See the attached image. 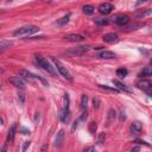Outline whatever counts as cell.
I'll list each match as a JSON object with an SVG mask.
<instances>
[{
    "mask_svg": "<svg viewBox=\"0 0 152 152\" xmlns=\"http://www.w3.org/2000/svg\"><path fill=\"white\" fill-rule=\"evenodd\" d=\"M38 31H39V27L36 25H24V26L17 28L13 32V36L14 37H27V36L37 33Z\"/></svg>",
    "mask_w": 152,
    "mask_h": 152,
    "instance_id": "1",
    "label": "cell"
},
{
    "mask_svg": "<svg viewBox=\"0 0 152 152\" xmlns=\"http://www.w3.org/2000/svg\"><path fill=\"white\" fill-rule=\"evenodd\" d=\"M36 62L38 63V65L40 66V68H43L48 74H50L51 76H56V70H55V68L56 66H51V64L48 62V61H45L42 56H36Z\"/></svg>",
    "mask_w": 152,
    "mask_h": 152,
    "instance_id": "2",
    "label": "cell"
},
{
    "mask_svg": "<svg viewBox=\"0 0 152 152\" xmlns=\"http://www.w3.org/2000/svg\"><path fill=\"white\" fill-rule=\"evenodd\" d=\"M52 62H53L56 69L58 70V72H59L65 80H68V81H72V76H71V74H70L69 70L61 63V61H58V59H56V58H52Z\"/></svg>",
    "mask_w": 152,
    "mask_h": 152,
    "instance_id": "3",
    "label": "cell"
},
{
    "mask_svg": "<svg viewBox=\"0 0 152 152\" xmlns=\"http://www.w3.org/2000/svg\"><path fill=\"white\" fill-rule=\"evenodd\" d=\"M20 76H23L24 78H26L28 82H31V83H33V82H36V81H39V82H42L44 86H48V82L43 78V77H40V76H37V75H34V74H32V72H30V71H27V70H20Z\"/></svg>",
    "mask_w": 152,
    "mask_h": 152,
    "instance_id": "4",
    "label": "cell"
},
{
    "mask_svg": "<svg viewBox=\"0 0 152 152\" xmlns=\"http://www.w3.org/2000/svg\"><path fill=\"white\" fill-rule=\"evenodd\" d=\"M70 118V110H69V96L68 94L64 95V106H63V110L61 114V119L63 122H68Z\"/></svg>",
    "mask_w": 152,
    "mask_h": 152,
    "instance_id": "5",
    "label": "cell"
},
{
    "mask_svg": "<svg viewBox=\"0 0 152 152\" xmlns=\"http://www.w3.org/2000/svg\"><path fill=\"white\" fill-rule=\"evenodd\" d=\"M88 50H89V46H88V45H80V46L69 49V50H68V53L71 55V56L78 57V56H83Z\"/></svg>",
    "mask_w": 152,
    "mask_h": 152,
    "instance_id": "6",
    "label": "cell"
},
{
    "mask_svg": "<svg viewBox=\"0 0 152 152\" xmlns=\"http://www.w3.org/2000/svg\"><path fill=\"white\" fill-rule=\"evenodd\" d=\"M113 10H114V6H113L112 4H109V2H103V4H101V5L99 6V12H100L101 14H103V15L109 14Z\"/></svg>",
    "mask_w": 152,
    "mask_h": 152,
    "instance_id": "7",
    "label": "cell"
},
{
    "mask_svg": "<svg viewBox=\"0 0 152 152\" xmlns=\"http://www.w3.org/2000/svg\"><path fill=\"white\" fill-rule=\"evenodd\" d=\"M102 38H103V42H106V43H108V44H115V43L119 42V37H118V34L114 33V32L106 33Z\"/></svg>",
    "mask_w": 152,
    "mask_h": 152,
    "instance_id": "8",
    "label": "cell"
},
{
    "mask_svg": "<svg viewBox=\"0 0 152 152\" xmlns=\"http://www.w3.org/2000/svg\"><path fill=\"white\" fill-rule=\"evenodd\" d=\"M113 20H114L115 24H118V25H120V26H124V25H127V24H128L129 17H128V15H124V14H119V15H116L115 18H113Z\"/></svg>",
    "mask_w": 152,
    "mask_h": 152,
    "instance_id": "9",
    "label": "cell"
},
{
    "mask_svg": "<svg viewBox=\"0 0 152 152\" xmlns=\"http://www.w3.org/2000/svg\"><path fill=\"white\" fill-rule=\"evenodd\" d=\"M64 39H66L69 42L78 43V42H82L84 39V37L82 34H78V33H69V34H65L64 36Z\"/></svg>",
    "mask_w": 152,
    "mask_h": 152,
    "instance_id": "10",
    "label": "cell"
},
{
    "mask_svg": "<svg viewBox=\"0 0 152 152\" xmlns=\"http://www.w3.org/2000/svg\"><path fill=\"white\" fill-rule=\"evenodd\" d=\"M8 81H10L14 87H17V88H24V87H25V81H24L21 77H19V76L10 77Z\"/></svg>",
    "mask_w": 152,
    "mask_h": 152,
    "instance_id": "11",
    "label": "cell"
},
{
    "mask_svg": "<svg viewBox=\"0 0 152 152\" xmlns=\"http://www.w3.org/2000/svg\"><path fill=\"white\" fill-rule=\"evenodd\" d=\"M64 135H65L64 131L63 129H59L58 133H57V135H56V139H55V146L56 147H61L63 145V142H64Z\"/></svg>",
    "mask_w": 152,
    "mask_h": 152,
    "instance_id": "12",
    "label": "cell"
},
{
    "mask_svg": "<svg viewBox=\"0 0 152 152\" xmlns=\"http://www.w3.org/2000/svg\"><path fill=\"white\" fill-rule=\"evenodd\" d=\"M97 57L101 59H112V58H115V53L112 51H108V50H103L97 53Z\"/></svg>",
    "mask_w": 152,
    "mask_h": 152,
    "instance_id": "13",
    "label": "cell"
},
{
    "mask_svg": "<svg viewBox=\"0 0 152 152\" xmlns=\"http://www.w3.org/2000/svg\"><path fill=\"white\" fill-rule=\"evenodd\" d=\"M150 14H152V10H151V8H144V10L137 11L134 15H135V18L141 19V18H145V17H147V15H150Z\"/></svg>",
    "mask_w": 152,
    "mask_h": 152,
    "instance_id": "14",
    "label": "cell"
},
{
    "mask_svg": "<svg viewBox=\"0 0 152 152\" xmlns=\"http://www.w3.org/2000/svg\"><path fill=\"white\" fill-rule=\"evenodd\" d=\"M113 84H114L118 89H120V90H124V91H126V93H131V89H129L127 86H125L124 83H121L119 80H113Z\"/></svg>",
    "mask_w": 152,
    "mask_h": 152,
    "instance_id": "15",
    "label": "cell"
},
{
    "mask_svg": "<svg viewBox=\"0 0 152 152\" xmlns=\"http://www.w3.org/2000/svg\"><path fill=\"white\" fill-rule=\"evenodd\" d=\"M151 84H152V82H150V81H147V80H140V81L137 82L138 88H139V89H142V90H146Z\"/></svg>",
    "mask_w": 152,
    "mask_h": 152,
    "instance_id": "16",
    "label": "cell"
},
{
    "mask_svg": "<svg viewBox=\"0 0 152 152\" xmlns=\"http://www.w3.org/2000/svg\"><path fill=\"white\" fill-rule=\"evenodd\" d=\"M141 124L140 122H133L132 125H131V132L133 133V134H139L140 132H141Z\"/></svg>",
    "mask_w": 152,
    "mask_h": 152,
    "instance_id": "17",
    "label": "cell"
},
{
    "mask_svg": "<svg viewBox=\"0 0 152 152\" xmlns=\"http://www.w3.org/2000/svg\"><path fill=\"white\" fill-rule=\"evenodd\" d=\"M15 124H13L11 127H10V129H8V134H7V141L8 142H12L13 140H14V134H15Z\"/></svg>",
    "mask_w": 152,
    "mask_h": 152,
    "instance_id": "18",
    "label": "cell"
},
{
    "mask_svg": "<svg viewBox=\"0 0 152 152\" xmlns=\"http://www.w3.org/2000/svg\"><path fill=\"white\" fill-rule=\"evenodd\" d=\"M139 76H141V77H146V76H152V65L151 66H145L141 71H140V74H139Z\"/></svg>",
    "mask_w": 152,
    "mask_h": 152,
    "instance_id": "19",
    "label": "cell"
},
{
    "mask_svg": "<svg viewBox=\"0 0 152 152\" xmlns=\"http://www.w3.org/2000/svg\"><path fill=\"white\" fill-rule=\"evenodd\" d=\"M11 45H12V43H11L10 40H6V39H1V40H0V50H1V51H5V50L8 49Z\"/></svg>",
    "mask_w": 152,
    "mask_h": 152,
    "instance_id": "20",
    "label": "cell"
},
{
    "mask_svg": "<svg viewBox=\"0 0 152 152\" xmlns=\"http://www.w3.org/2000/svg\"><path fill=\"white\" fill-rule=\"evenodd\" d=\"M127 74H128V70L126 68H119L116 70V76H119L120 78H124L125 76H127Z\"/></svg>",
    "mask_w": 152,
    "mask_h": 152,
    "instance_id": "21",
    "label": "cell"
},
{
    "mask_svg": "<svg viewBox=\"0 0 152 152\" xmlns=\"http://www.w3.org/2000/svg\"><path fill=\"white\" fill-rule=\"evenodd\" d=\"M94 12H95L94 6H91V5H86V6H83V13H84V14H93Z\"/></svg>",
    "mask_w": 152,
    "mask_h": 152,
    "instance_id": "22",
    "label": "cell"
},
{
    "mask_svg": "<svg viewBox=\"0 0 152 152\" xmlns=\"http://www.w3.org/2000/svg\"><path fill=\"white\" fill-rule=\"evenodd\" d=\"M87 102H88V96L84 94V95H82V97H81V108L84 110V109H87Z\"/></svg>",
    "mask_w": 152,
    "mask_h": 152,
    "instance_id": "23",
    "label": "cell"
},
{
    "mask_svg": "<svg viewBox=\"0 0 152 152\" xmlns=\"http://www.w3.org/2000/svg\"><path fill=\"white\" fill-rule=\"evenodd\" d=\"M100 87H101L102 89H106V90H109V91H113V93H119V91H120V89H118L115 86H114V87H109V86H106V84H104V86L101 84Z\"/></svg>",
    "mask_w": 152,
    "mask_h": 152,
    "instance_id": "24",
    "label": "cell"
},
{
    "mask_svg": "<svg viewBox=\"0 0 152 152\" xmlns=\"http://www.w3.org/2000/svg\"><path fill=\"white\" fill-rule=\"evenodd\" d=\"M96 122H94V121H91L90 124H89V132L91 133V134H94L95 133V131H96Z\"/></svg>",
    "mask_w": 152,
    "mask_h": 152,
    "instance_id": "25",
    "label": "cell"
},
{
    "mask_svg": "<svg viewBox=\"0 0 152 152\" xmlns=\"http://www.w3.org/2000/svg\"><path fill=\"white\" fill-rule=\"evenodd\" d=\"M95 23H96V24H99V25H107V24H108V20H107V19L96 18V19H95Z\"/></svg>",
    "mask_w": 152,
    "mask_h": 152,
    "instance_id": "26",
    "label": "cell"
},
{
    "mask_svg": "<svg viewBox=\"0 0 152 152\" xmlns=\"http://www.w3.org/2000/svg\"><path fill=\"white\" fill-rule=\"evenodd\" d=\"M104 139H106V135H104L103 132H101V133L99 134V137H97V142H99V144H102V142H104Z\"/></svg>",
    "mask_w": 152,
    "mask_h": 152,
    "instance_id": "27",
    "label": "cell"
},
{
    "mask_svg": "<svg viewBox=\"0 0 152 152\" xmlns=\"http://www.w3.org/2000/svg\"><path fill=\"white\" fill-rule=\"evenodd\" d=\"M93 107L94 108H99L100 107V100H99V97H94L93 99Z\"/></svg>",
    "mask_w": 152,
    "mask_h": 152,
    "instance_id": "28",
    "label": "cell"
},
{
    "mask_svg": "<svg viewBox=\"0 0 152 152\" xmlns=\"http://www.w3.org/2000/svg\"><path fill=\"white\" fill-rule=\"evenodd\" d=\"M18 100H19V103L23 106L24 104V100H25V95L23 93H19L18 94Z\"/></svg>",
    "mask_w": 152,
    "mask_h": 152,
    "instance_id": "29",
    "label": "cell"
},
{
    "mask_svg": "<svg viewBox=\"0 0 152 152\" xmlns=\"http://www.w3.org/2000/svg\"><path fill=\"white\" fill-rule=\"evenodd\" d=\"M108 114H109V115H108V124H109V122H110V120H112L113 118H115V112H114L113 109H109Z\"/></svg>",
    "mask_w": 152,
    "mask_h": 152,
    "instance_id": "30",
    "label": "cell"
},
{
    "mask_svg": "<svg viewBox=\"0 0 152 152\" xmlns=\"http://www.w3.org/2000/svg\"><path fill=\"white\" fill-rule=\"evenodd\" d=\"M141 25L140 24H133V25H131V26H128L127 27V31H132V30H137V27H140Z\"/></svg>",
    "mask_w": 152,
    "mask_h": 152,
    "instance_id": "31",
    "label": "cell"
},
{
    "mask_svg": "<svg viewBox=\"0 0 152 152\" xmlns=\"http://www.w3.org/2000/svg\"><path fill=\"white\" fill-rule=\"evenodd\" d=\"M69 17H70V14H68V15H65L64 18H62L63 20H59V21H58V24H59V25H62V24H64V23H66V21L69 20Z\"/></svg>",
    "mask_w": 152,
    "mask_h": 152,
    "instance_id": "32",
    "label": "cell"
},
{
    "mask_svg": "<svg viewBox=\"0 0 152 152\" xmlns=\"http://www.w3.org/2000/svg\"><path fill=\"white\" fill-rule=\"evenodd\" d=\"M87 114H88V113H87V110L84 109V112L82 113V115H81V118H80V120H86V119H87Z\"/></svg>",
    "mask_w": 152,
    "mask_h": 152,
    "instance_id": "33",
    "label": "cell"
},
{
    "mask_svg": "<svg viewBox=\"0 0 152 152\" xmlns=\"http://www.w3.org/2000/svg\"><path fill=\"white\" fill-rule=\"evenodd\" d=\"M145 91H146V93H147L150 96H152V84H151V86H150V87H148V88H147Z\"/></svg>",
    "mask_w": 152,
    "mask_h": 152,
    "instance_id": "34",
    "label": "cell"
},
{
    "mask_svg": "<svg viewBox=\"0 0 152 152\" xmlns=\"http://www.w3.org/2000/svg\"><path fill=\"white\" fill-rule=\"evenodd\" d=\"M126 119V115H125V112H122L121 110V113H120V121H124Z\"/></svg>",
    "mask_w": 152,
    "mask_h": 152,
    "instance_id": "35",
    "label": "cell"
},
{
    "mask_svg": "<svg viewBox=\"0 0 152 152\" xmlns=\"http://www.w3.org/2000/svg\"><path fill=\"white\" fill-rule=\"evenodd\" d=\"M146 1H148V0H138V1L135 2V5H137V6H139V5H141V4L146 2Z\"/></svg>",
    "mask_w": 152,
    "mask_h": 152,
    "instance_id": "36",
    "label": "cell"
},
{
    "mask_svg": "<svg viewBox=\"0 0 152 152\" xmlns=\"http://www.w3.org/2000/svg\"><path fill=\"white\" fill-rule=\"evenodd\" d=\"M27 146H30V141H25V144H24V146H23V151H25Z\"/></svg>",
    "mask_w": 152,
    "mask_h": 152,
    "instance_id": "37",
    "label": "cell"
},
{
    "mask_svg": "<svg viewBox=\"0 0 152 152\" xmlns=\"http://www.w3.org/2000/svg\"><path fill=\"white\" fill-rule=\"evenodd\" d=\"M34 121H39V113H36V116H34Z\"/></svg>",
    "mask_w": 152,
    "mask_h": 152,
    "instance_id": "38",
    "label": "cell"
},
{
    "mask_svg": "<svg viewBox=\"0 0 152 152\" xmlns=\"http://www.w3.org/2000/svg\"><path fill=\"white\" fill-rule=\"evenodd\" d=\"M21 131H23V132H24V133H23V134H28V133H30V131H27V129H26V128H23V129H21Z\"/></svg>",
    "mask_w": 152,
    "mask_h": 152,
    "instance_id": "39",
    "label": "cell"
},
{
    "mask_svg": "<svg viewBox=\"0 0 152 152\" xmlns=\"http://www.w3.org/2000/svg\"><path fill=\"white\" fill-rule=\"evenodd\" d=\"M137 142H139V144H145V145H148L146 141H144V140H137Z\"/></svg>",
    "mask_w": 152,
    "mask_h": 152,
    "instance_id": "40",
    "label": "cell"
},
{
    "mask_svg": "<svg viewBox=\"0 0 152 152\" xmlns=\"http://www.w3.org/2000/svg\"><path fill=\"white\" fill-rule=\"evenodd\" d=\"M140 150V147H133L132 148V151H139Z\"/></svg>",
    "mask_w": 152,
    "mask_h": 152,
    "instance_id": "41",
    "label": "cell"
},
{
    "mask_svg": "<svg viewBox=\"0 0 152 152\" xmlns=\"http://www.w3.org/2000/svg\"><path fill=\"white\" fill-rule=\"evenodd\" d=\"M86 151H94V148L93 147H88V148H86Z\"/></svg>",
    "mask_w": 152,
    "mask_h": 152,
    "instance_id": "42",
    "label": "cell"
},
{
    "mask_svg": "<svg viewBox=\"0 0 152 152\" xmlns=\"http://www.w3.org/2000/svg\"><path fill=\"white\" fill-rule=\"evenodd\" d=\"M45 148H48V146H46V145H45V146H43V147H42V151H44V150H45Z\"/></svg>",
    "mask_w": 152,
    "mask_h": 152,
    "instance_id": "43",
    "label": "cell"
},
{
    "mask_svg": "<svg viewBox=\"0 0 152 152\" xmlns=\"http://www.w3.org/2000/svg\"><path fill=\"white\" fill-rule=\"evenodd\" d=\"M151 63H152V58H151Z\"/></svg>",
    "mask_w": 152,
    "mask_h": 152,
    "instance_id": "44",
    "label": "cell"
},
{
    "mask_svg": "<svg viewBox=\"0 0 152 152\" xmlns=\"http://www.w3.org/2000/svg\"><path fill=\"white\" fill-rule=\"evenodd\" d=\"M151 32H152V28H151Z\"/></svg>",
    "mask_w": 152,
    "mask_h": 152,
    "instance_id": "45",
    "label": "cell"
},
{
    "mask_svg": "<svg viewBox=\"0 0 152 152\" xmlns=\"http://www.w3.org/2000/svg\"><path fill=\"white\" fill-rule=\"evenodd\" d=\"M10 1H11V0H10Z\"/></svg>",
    "mask_w": 152,
    "mask_h": 152,
    "instance_id": "46",
    "label": "cell"
}]
</instances>
